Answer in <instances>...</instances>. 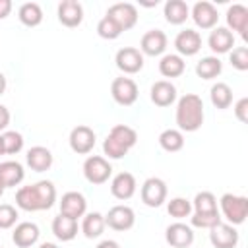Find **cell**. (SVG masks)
Wrapping results in <instances>:
<instances>
[{"instance_id":"cell-13","label":"cell","mask_w":248,"mask_h":248,"mask_svg":"<svg viewBox=\"0 0 248 248\" xmlns=\"http://www.w3.org/2000/svg\"><path fill=\"white\" fill-rule=\"evenodd\" d=\"M167 35L161 29H149L147 33H143L141 41H140V52L147 54V56H161L167 48Z\"/></svg>"},{"instance_id":"cell-34","label":"cell","mask_w":248,"mask_h":248,"mask_svg":"<svg viewBox=\"0 0 248 248\" xmlns=\"http://www.w3.org/2000/svg\"><path fill=\"white\" fill-rule=\"evenodd\" d=\"M194 213H211L217 211V198L211 192H198L192 202Z\"/></svg>"},{"instance_id":"cell-1","label":"cell","mask_w":248,"mask_h":248,"mask_svg":"<svg viewBox=\"0 0 248 248\" xmlns=\"http://www.w3.org/2000/svg\"><path fill=\"white\" fill-rule=\"evenodd\" d=\"M56 202V188L50 180H39L29 186H21L16 192V205L23 211H45Z\"/></svg>"},{"instance_id":"cell-47","label":"cell","mask_w":248,"mask_h":248,"mask_svg":"<svg viewBox=\"0 0 248 248\" xmlns=\"http://www.w3.org/2000/svg\"><path fill=\"white\" fill-rule=\"evenodd\" d=\"M6 151H4V141H2V134H0V155H4Z\"/></svg>"},{"instance_id":"cell-43","label":"cell","mask_w":248,"mask_h":248,"mask_svg":"<svg viewBox=\"0 0 248 248\" xmlns=\"http://www.w3.org/2000/svg\"><path fill=\"white\" fill-rule=\"evenodd\" d=\"M12 12V0H0V19L8 17Z\"/></svg>"},{"instance_id":"cell-48","label":"cell","mask_w":248,"mask_h":248,"mask_svg":"<svg viewBox=\"0 0 248 248\" xmlns=\"http://www.w3.org/2000/svg\"><path fill=\"white\" fill-rule=\"evenodd\" d=\"M4 190H6V188H4V184H2V180H0V198H2V194H4Z\"/></svg>"},{"instance_id":"cell-41","label":"cell","mask_w":248,"mask_h":248,"mask_svg":"<svg viewBox=\"0 0 248 248\" xmlns=\"http://www.w3.org/2000/svg\"><path fill=\"white\" fill-rule=\"evenodd\" d=\"M234 114H236V118H238L242 124L248 122V99H246V97H242V99L236 101V105H234Z\"/></svg>"},{"instance_id":"cell-12","label":"cell","mask_w":248,"mask_h":248,"mask_svg":"<svg viewBox=\"0 0 248 248\" xmlns=\"http://www.w3.org/2000/svg\"><path fill=\"white\" fill-rule=\"evenodd\" d=\"M194 23L200 27V29H213L219 21V14H217V8L211 4V2H196L192 12H190Z\"/></svg>"},{"instance_id":"cell-37","label":"cell","mask_w":248,"mask_h":248,"mask_svg":"<svg viewBox=\"0 0 248 248\" xmlns=\"http://www.w3.org/2000/svg\"><path fill=\"white\" fill-rule=\"evenodd\" d=\"M2 141H4V151L10 155H16L23 149V136L16 130H6L2 134Z\"/></svg>"},{"instance_id":"cell-27","label":"cell","mask_w":248,"mask_h":248,"mask_svg":"<svg viewBox=\"0 0 248 248\" xmlns=\"http://www.w3.org/2000/svg\"><path fill=\"white\" fill-rule=\"evenodd\" d=\"M163 14L170 25H180L190 17V8L184 0H167Z\"/></svg>"},{"instance_id":"cell-31","label":"cell","mask_w":248,"mask_h":248,"mask_svg":"<svg viewBox=\"0 0 248 248\" xmlns=\"http://www.w3.org/2000/svg\"><path fill=\"white\" fill-rule=\"evenodd\" d=\"M209 99H211V103H213L215 108H221V110L223 108H229L231 103H232V89L227 83L217 81L209 89Z\"/></svg>"},{"instance_id":"cell-35","label":"cell","mask_w":248,"mask_h":248,"mask_svg":"<svg viewBox=\"0 0 248 248\" xmlns=\"http://www.w3.org/2000/svg\"><path fill=\"white\" fill-rule=\"evenodd\" d=\"M97 35H99L101 39L114 41V39H118V37L122 35V31H120V27H118L110 17L103 16V17L99 19V23H97Z\"/></svg>"},{"instance_id":"cell-36","label":"cell","mask_w":248,"mask_h":248,"mask_svg":"<svg viewBox=\"0 0 248 248\" xmlns=\"http://www.w3.org/2000/svg\"><path fill=\"white\" fill-rule=\"evenodd\" d=\"M167 211L170 217L174 219H184V217H190L192 213V203L186 200V198H172L169 203H167Z\"/></svg>"},{"instance_id":"cell-21","label":"cell","mask_w":248,"mask_h":248,"mask_svg":"<svg viewBox=\"0 0 248 248\" xmlns=\"http://www.w3.org/2000/svg\"><path fill=\"white\" fill-rule=\"evenodd\" d=\"M207 45H209V48H211L215 54L231 52L232 46H234V35H232V31H229L227 27H213V31L209 33Z\"/></svg>"},{"instance_id":"cell-6","label":"cell","mask_w":248,"mask_h":248,"mask_svg":"<svg viewBox=\"0 0 248 248\" xmlns=\"http://www.w3.org/2000/svg\"><path fill=\"white\" fill-rule=\"evenodd\" d=\"M105 16L110 17L120 27V31H128L138 23V8L130 2H116L108 6Z\"/></svg>"},{"instance_id":"cell-46","label":"cell","mask_w":248,"mask_h":248,"mask_svg":"<svg viewBox=\"0 0 248 248\" xmlns=\"http://www.w3.org/2000/svg\"><path fill=\"white\" fill-rule=\"evenodd\" d=\"M39 248H58V246H56L54 242H43V244H41Z\"/></svg>"},{"instance_id":"cell-40","label":"cell","mask_w":248,"mask_h":248,"mask_svg":"<svg viewBox=\"0 0 248 248\" xmlns=\"http://www.w3.org/2000/svg\"><path fill=\"white\" fill-rule=\"evenodd\" d=\"M17 221V209L10 203H0V229H12Z\"/></svg>"},{"instance_id":"cell-49","label":"cell","mask_w":248,"mask_h":248,"mask_svg":"<svg viewBox=\"0 0 248 248\" xmlns=\"http://www.w3.org/2000/svg\"><path fill=\"white\" fill-rule=\"evenodd\" d=\"M0 248H2V246H0Z\"/></svg>"},{"instance_id":"cell-17","label":"cell","mask_w":248,"mask_h":248,"mask_svg":"<svg viewBox=\"0 0 248 248\" xmlns=\"http://www.w3.org/2000/svg\"><path fill=\"white\" fill-rule=\"evenodd\" d=\"M58 21L66 27H78L83 21V6L78 0H62L58 4Z\"/></svg>"},{"instance_id":"cell-24","label":"cell","mask_w":248,"mask_h":248,"mask_svg":"<svg viewBox=\"0 0 248 248\" xmlns=\"http://www.w3.org/2000/svg\"><path fill=\"white\" fill-rule=\"evenodd\" d=\"M52 232L58 240L62 242H70L78 236V221L68 217V215H62L58 213L54 219H52Z\"/></svg>"},{"instance_id":"cell-25","label":"cell","mask_w":248,"mask_h":248,"mask_svg":"<svg viewBox=\"0 0 248 248\" xmlns=\"http://www.w3.org/2000/svg\"><path fill=\"white\" fill-rule=\"evenodd\" d=\"M25 159H27V165L31 167V170H35V172H45L52 167V153H50V149H46L43 145L31 147L27 151Z\"/></svg>"},{"instance_id":"cell-42","label":"cell","mask_w":248,"mask_h":248,"mask_svg":"<svg viewBox=\"0 0 248 248\" xmlns=\"http://www.w3.org/2000/svg\"><path fill=\"white\" fill-rule=\"evenodd\" d=\"M8 124H10V110L4 105H0V132L6 130Z\"/></svg>"},{"instance_id":"cell-45","label":"cell","mask_w":248,"mask_h":248,"mask_svg":"<svg viewBox=\"0 0 248 248\" xmlns=\"http://www.w3.org/2000/svg\"><path fill=\"white\" fill-rule=\"evenodd\" d=\"M6 85H8V83H6V76L0 72V95L6 91Z\"/></svg>"},{"instance_id":"cell-26","label":"cell","mask_w":248,"mask_h":248,"mask_svg":"<svg viewBox=\"0 0 248 248\" xmlns=\"http://www.w3.org/2000/svg\"><path fill=\"white\" fill-rule=\"evenodd\" d=\"M23 178H25V170H23L21 163H17V161H4V163H0V180H2L4 188L19 186Z\"/></svg>"},{"instance_id":"cell-28","label":"cell","mask_w":248,"mask_h":248,"mask_svg":"<svg viewBox=\"0 0 248 248\" xmlns=\"http://www.w3.org/2000/svg\"><path fill=\"white\" fill-rule=\"evenodd\" d=\"M105 215L99 213V211H91V213H85L83 215V221H81V232L87 236V238H97L103 234L105 231Z\"/></svg>"},{"instance_id":"cell-7","label":"cell","mask_w":248,"mask_h":248,"mask_svg":"<svg viewBox=\"0 0 248 248\" xmlns=\"http://www.w3.org/2000/svg\"><path fill=\"white\" fill-rule=\"evenodd\" d=\"M110 95H112V99L118 105L130 107V105H134L138 101L140 91H138V85H136V81L132 78H124L122 76V78H114L112 79V83H110Z\"/></svg>"},{"instance_id":"cell-14","label":"cell","mask_w":248,"mask_h":248,"mask_svg":"<svg viewBox=\"0 0 248 248\" xmlns=\"http://www.w3.org/2000/svg\"><path fill=\"white\" fill-rule=\"evenodd\" d=\"M209 240L215 248H234L238 244V231L234 225L219 223L209 229Z\"/></svg>"},{"instance_id":"cell-9","label":"cell","mask_w":248,"mask_h":248,"mask_svg":"<svg viewBox=\"0 0 248 248\" xmlns=\"http://www.w3.org/2000/svg\"><path fill=\"white\" fill-rule=\"evenodd\" d=\"M95 140H97L95 132H93L89 126H83V124L76 126V128L70 132V138H68L70 149H72L74 153H78V155H87V153L95 147Z\"/></svg>"},{"instance_id":"cell-8","label":"cell","mask_w":248,"mask_h":248,"mask_svg":"<svg viewBox=\"0 0 248 248\" xmlns=\"http://www.w3.org/2000/svg\"><path fill=\"white\" fill-rule=\"evenodd\" d=\"M141 202L147 205V207H159L165 203L167 200V184L163 178L159 176H151L147 178L143 184H141Z\"/></svg>"},{"instance_id":"cell-19","label":"cell","mask_w":248,"mask_h":248,"mask_svg":"<svg viewBox=\"0 0 248 248\" xmlns=\"http://www.w3.org/2000/svg\"><path fill=\"white\" fill-rule=\"evenodd\" d=\"M227 29L231 31H238L240 37L246 41L248 39V8L244 4H232L227 10Z\"/></svg>"},{"instance_id":"cell-44","label":"cell","mask_w":248,"mask_h":248,"mask_svg":"<svg viewBox=\"0 0 248 248\" xmlns=\"http://www.w3.org/2000/svg\"><path fill=\"white\" fill-rule=\"evenodd\" d=\"M97 248H120V244H118L116 240H110V238H107V240L99 242V244H97Z\"/></svg>"},{"instance_id":"cell-15","label":"cell","mask_w":248,"mask_h":248,"mask_svg":"<svg viewBox=\"0 0 248 248\" xmlns=\"http://www.w3.org/2000/svg\"><path fill=\"white\" fill-rule=\"evenodd\" d=\"M174 48L178 56H194L202 48V35L194 29H182L174 37Z\"/></svg>"},{"instance_id":"cell-23","label":"cell","mask_w":248,"mask_h":248,"mask_svg":"<svg viewBox=\"0 0 248 248\" xmlns=\"http://www.w3.org/2000/svg\"><path fill=\"white\" fill-rule=\"evenodd\" d=\"M39 227L35 225V223H31V221H23V223H19V225H16V229H14V232H12V240H14V244L16 246H19V248H29V246H33L37 240H39Z\"/></svg>"},{"instance_id":"cell-2","label":"cell","mask_w":248,"mask_h":248,"mask_svg":"<svg viewBox=\"0 0 248 248\" xmlns=\"http://www.w3.org/2000/svg\"><path fill=\"white\" fill-rule=\"evenodd\" d=\"M203 101L196 93H186L176 103V124L180 132H196L203 124Z\"/></svg>"},{"instance_id":"cell-11","label":"cell","mask_w":248,"mask_h":248,"mask_svg":"<svg viewBox=\"0 0 248 248\" xmlns=\"http://www.w3.org/2000/svg\"><path fill=\"white\" fill-rule=\"evenodd\" d=\"M116 68L124 74H138L143 68V54L136 46H124L114 56Z\"/></svg>"},{"instance_id":"cell-38","label":"cell","mask_w":248,"mask_h":248,"mask_svg":"<svg viewBox=\"0 0 248 248\" xmlns=\"http://www.w3.org/2000/svg\"><path fill=\"white\" fill-rule=\"evenodd\" d=\"M190 223H192V227H198V229H211L221 223V213H219V209L211 211V213H194L190 217Z\"/></svg>"},{"instance_id":"cell-32","label":"cell","mask_w":248,"mask_h":248,"mask_svg":"<svg viewBox=\"0 0 248 248\" xmlns=\"http://www.w3.org/2000/svg\"><path fill=\"white\" fill-rule=\"evenodd\" d=\"M221 70H223V62L217 56H203L196 64V74L202 79H213L221 74Z\"/></svg>"},{"instance_id":"cell-16","label":"cell","mask_w":248,"mask_h":248,"mask_svg":"<svg viewBox=\"0 0 248 248\" xmlns=\"http://www.w3.org/2000/svg\"><path fill=\"white\" fill-rule=\"evenodd\" d=\"M165 238H167V242L172 248H188L194 242V231H192L190 225L176 221V223H172V225L167 227Z\"/></svg>"},{"instance_id":"cell-39","label":"cell","mask_w":248,"mask_h":248,"mask_svg":"<svg viewBox=\"0 0 248 248\" xmlns=\"http://www.w3.org/2000/svg\"><path fill=\"white\" fill-rule=\"evenodd\" d=\"M229 62H231L232 68H236V70H240V72L248 70V48H246V46H236V48H232V50L229 52Z\"/></svg>"},{"instance_id":"cell-4","label":"cell","mask_w":248,"mask_h":248,"mask_svg":"<svg viewBox=\"0 0 248 248\" xmlns=\"http://www.w3.org/2000/svg\"><path fill=\"white\" fill-rule=\"evenodd\" d=\"M221 213L229 225H242L248 215V198L236 194H223L219 200Z\"/></svg>"},{"instance_id":"cell-22","label":"cell","mask_w":248,"mask_h":248,"mask_svg":"<svg viewBox=\"0 0 248 248\" xmlns=\"http://www.w3.org/2000/svg\"><path fill=\"white\" fill-rule=\"evenodd\" d=\"M149 97L157 107H170L176 101V87L169 79H159L151 85Z\"/></svg>"},{"instance_id":"cell-5","label":"cell","mask_w":248,"mask_h":248,"mask_svg":"<svg viewBox=\"0 0 248 248\" xmlns=\"http://www.w3.org/2000/svg\"><path fill=\"white\" fill-rule=\"evenodd\" d=\"M112 174L110 163L101 155H89L83 163V176L91 184H105Z\"/></svg>"},{"instance_id":"cell-10","label":"cell","mask_w":248,"mask_h":248,"mask_svg":"<svg viewBox=\"0 0 248 248\" xmlns=\"http://www.w3.org/2000/svg\"><path fill=\"white\" fill-rule=\"evenodd\" d=\"M136 223V213L130 205H114L105 215V225L114 231H130Z\"/></svg>"},{"instance_id":"cell-30","label":"cell","mask_w":248,"mask_h":248,"mask_svg":"<svg viewBox=\"0 0 248 248\" xmlns=\"http://www.w3.org/2000/svg\"><path fill=\"white\" fill-rule=\"evenodd\" d=\"M17 17L27 27H37L43 21V8L37 2H25L17 10Z\"/></svg>"},{"instance_id":"cell-3","label":"cell","mask_w":248,"mask_h":248,"mask_svg":"<svg viewBox=\"0 0 248 248\" xmlns=\"http://www.w3.org/2000/svg\"><path fill=\"white\" fill-rule=\"evenodd\" d=\"M138 141V132L126 124H116L110 128L103 141V151L108 159H122Z\"/></svg>"},{"instance_id":"cell-18","label":"cell","mask_w":248,"mask_h":248,"mask_svg":"<svg viewBox=\"0 0 248 248\" xmlns=\"http://www.w3.org/2000/svg\"><path fill=\"white\" fill-rule=\"evenodd\" d=\"M87 211V202H85V196L79 194V192H66L60 200V213L62 215H68L72 219H79L83 217Z\"/></svg>"},{"instance_id":"cell-20","label":"cell","mask_w":248,"mask_h":248,"mask_svg":"<svg viewBox=\"0 0 248 248\" xmlns=\"http://www.w3.org/2000/svg\"><path fill=\"white\" fill-rule=\"evenodd\" d=\"M136 178L132 172H118L110 182V194L116 200H130L136 194Z\"/></svg>"},{"instance_id":"cell-33","label":"cell","mask_w":248,"mask_h":248,"mask_svg":"<svg viewBox=\"0 0 248 248\" xmlns=\"http://www.w3.org/2000/svg\"><path fill=\"white\" fill-rule=\"evenodd\" d=\"M159 145H161L165 151H169V153H176V151H180V149L184 147V136H182V132L176 130V128L163 130V132L159 134Z\"/></svg>"},{"instance_id":"cell-29","label":"cell","mask_w":248,"mask_h":248,"mask_svg":"<svg viewBox=\"0 0 248 248\" xmlns=\"http://www.w3.org/2000/svg\"><path fill=\"white\" fill-rule=\"evenodd\" d=\"M186 70V62L178 54H165L159 62V72L165 78H178Z\"/></svg>"}]
</instances>
